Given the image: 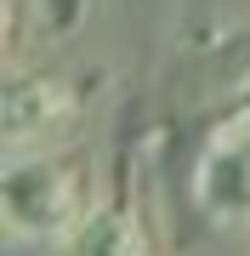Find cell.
I'll list each match as a JSON object with an SVG mask.
<instances>
[{"instance_id": "7a4b0ae2", "label": "cell", "mask_w": 250, "mask_h": 256, "mask_svg": "<svg viewBox=\"0 0 250 256\" xmlns=\"http://www.w3.org/2000/svg\"><path fill=\"white\" fill-rule=\"evenodd\" d=\"M199 205L216 222H250V114L216 126L199 160Z\"/></svg>"}, {"instance_id": "5b68a950", "label": "cell", "mask_w": 250, "mask_h": 256, "mask_svg": "<svg viewBox=\"0 0 250 256\" xmlns=\"http://www.w3.org/2000/svg\"><path fill=\"white\" fill-rule=\"evenodd\" d=\"M0 40H6V6H0Z\"/></svg>"}, {"instance_id": "3957f363", "label": "cell", "mask_w": 250, "mask_h": 256, "mask_svg": "<svg viewBox=\"0 0 250 256\" xmlns=\"http://www.w3.org/2000/svg\"><path fill=\"white\" fill-rule=\"evenodd\" d=\"M74 108V92L63 80H0V137H34V131L57 126Z\"/></svg>"}, {"instance_id": "277c9868", "label": "cell", "mask_w": 250, "mask_h": 256, "mask_svg": "<svg viewBox=\"0 0 250 256\" xmlns=\"http://www.w3.org/2000/svg\"><path fill=\"white\" fill-rule=\"evenodd\" d=\"M74 256H148L142 222L131 210H97L74 222Z\"/></svg>"}, {"instance_id": "6da1fadb", "label": "cell", "mask_w": 250, "mask_h": 256, "mask_svg": "<svg viewBox=\"0 0 250 256\" xmlns=\"http://www.w3.org/2000/svg\"><path fill=\"white\" fill-rule=\"evenodd\" d=\"M85 216V171L63 154L0 165V222L11 234L51 239Z\"/></svg>"}]
</instances>
